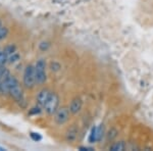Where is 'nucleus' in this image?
I'll return each instance as SVG.
<instances>
[{
    "label": "nucleus",
    "instance_id": "obj_1",
    "mask_svg": "<svg viewBox=\"0 0 153 151\" xmlns=\"http://www.w3.org/2000/svg\"><path fill=\"white\" fill-rule=\"evenodd\" d=\"M5 80L7 82V84H8L9 93H10V95L16 99L18 102H23L24 94H23V90H22L18 80H16L13 76H10V75L7 76L5 78Z\"/></svg>",
    "mask_w": 153,
    "mask_h": 151
},
{
    "label": "nucleus",
    "instance_id": "obj_2",
    "mask_svg": "<svg viewBox=\"0 0 153 151\" xmlns=\"http://www.w3.org/2000/svg\"><path fill=\"white\" fill-rule=\"evenodd\" d=\"M37 83L36 81V71L35 66L30 64L26 68L24 73V85L27 88H33L34 85Z\"/></svg>",
    "mask_w": 153,
    "mask_h": 151
},
{
    "label": "nucleus",
    "instance_id": "obj_3",
    "mask_svg": "<svg viewBox=\"0 0 153 151\" xmlns=\"http://www.w3.org/2000/svg\"><path fill=\"white\" fill-rule=\"evenodd\" d=\"M36 81L38 84H44L46 82V61L43 58L39 59L35 65Z\"/></svg>",
    "mask_w": 153,
    "mask_h": 151
},
{
    "label": "nucleus",
    "instance_id": "obj_4",
    "mask_svg": "<svg viewBox=\"0 0 153 151\" xmlns=\"http://www.w3.org/2000/svg\"><path fill=\"white\" fill-rule=\"evenodd\" d=\"M58 104H59V98L57 94L52 93L50 98H49V100L47 101V103H46V105L44 106V108H45L46 112L48 115H53L58 109Z\"/></svg>",
    "mask_w": 153,
    "mask_h": 151
},
{
    "label": "nucleus",
    "instance_id": "obj_5",
    "mask_svg": "<svg viewBox=\"0 0 153 151\" xmlns=\"http://www.w3.org/2000/svg\"><path fill=\"white\" fill-rule=\"evenodd\" d=\"M70 109H68L66 107H61L58 108L55 111V115H54V121L57 125H63L68 121L70 118Z\"/></svg>",
    "mask_w": 153,
    "mask_h": 151
},
{
    "label": "nucleus",
    "instance_id": "obj_6",
    "mask_svg": "<svg viewBox=\"0 0 153 151\" xmlns=\"http://www.w3.org/2000/svg\"><path fill=\"white\" fill-rule=\"evenodd\" d=\"M51 94L52 93H51L48 89H43V90H41L40 92H39L38 96H37V103H38V105L40 106V107H44V106L46 105L47 101L49 100V98H50Z\"/></svg>",
    "mask_w": 153,
    "mask_h": 151
},
{
    "label": "nucleus",
    "instance_id": "obj_7",
    "mask_svg": "<svg viewBox=\"0 0 153 151\" xmlns=\"http://www.w3.org/2000/svg\"><path fill=\"white\" fill-rule=\"evenodd\" d=\"M82 106H83V102L80 98H75L73 101H71V105H70V111L73 115H76L79 113L82 109Z\"/></svg>",
    "mask_w": 153,
    "mask_h": 151
},
{
    "label": "nucleus",
    "instance_id": "obj_8",
    "mask_svg": "<svg viewBox=\"0 0 153 151\" xmlns=\"http://www.w3.org/2000/svg\"><path fill=\"white\" fill-rule=\"evenodd\" d=\"M125 149H126V144L124 141L113 143L109 147V150H111V151H124Z\"/></svg>",
    "mask_w": 153,
    "mask_h": 151
},
{
    "label": "nucleus",
    "instance_id": "obj_9",
    "mask_svg": "<svg viewBox=\"0 0 153 151\" xmlns=\"http://www.w3.org/2000/svg\"><path fill=\"white\" fill-rule=\"evenodd\" d=\"M76 134H78L76 128V127L71 128L70 130L68 131V134H66V139H68V141H70V142H73L76 138Z\"/></svg>",
    "mask_w": 153,
    "mask_h": 151
},
{
    "label": "nucleus",
    "instance_id": "obj_10",
    "mask_svg": "<svg viewBox=\"0 0 153 151\" xmlns=\"http://www.w3.org/2000/svg\"><path fill=\"white\" fill-rule=\"evenodd\" d=\"M97 141V128L94 127L92 128L90 133V136H89V142L90 143H94Z\"/></svg>",
    "mask_w": 153,
    "mask_h": 151
},
{
    "label": "nucleus",
    "instance_id": "obj_11",
    "mask_svg": "<svg viewBox=\"0 0 153 151\" xmlns=\"http://www.w3.org/2000/svg\"><path fill=\"white\" fill-rule=\"evenodd\" d=\"M117 131L115 129H111L107 134V139L109 141H112L114 138H117Z\"/></svg>",
    "mask_w": 153,
    "mask_h": 151
},
{
    "label": "nucleus",
    "instance_id": "obj_12",
    "mask_svg": "<svg viewBox=\"0 0 153 151\" xmlns=\"http://www.w3.org/2000/svg\"><path fill=\"white\" fill-rule=\"evenodd\" d=\"M103 134H104V127H103V125H100L97 128V141H100L102 139Z\"/></svg>",
    "mask_w": 153,
    "mask_h": 151
},
{
    "label": "nucleus",
    "instance_id": "obj_13",
    "mask_svg": "<svg viewBox=\"0 0 153 151\" xmlns=\"http://www.w3.org/2000/svg\"><path fill=\"white\" fill-rule=\"evenodd\" d=\"M8 60V57H7V54L5 52H0V66L3 65L6 61Z\"/></svg>",
    "mask_w": 153,
    "mask_h": 151
},
{
    "label": "nucleus",
    "instance_id": "obj_14",
    "mask_svg": "<svg viewBox=\"0 0 153 151\" xmlns=\"http://www.w3.org/2000/svg\"><path fill=\"white\" fill-rule=\"evenodd\" d=\"M19 59V55L18 53H12L10 56H9V58H8V60H9V62L10 63H13V62H16V61H18Z\"/></svg>",
    "mask_w": 153,
    "mask_h": 151
},
{
    "label": "nucleus",
    "instance_id": "obj_15",
    "mask_svg": "<svg viewBox=\"0 0 153 151\" xmlns=\"http://www.w3.org/2000/svg\"><path fill=\"white\" fill-rule=\"evenodd\" d=\"M30 136H31V138L33 139L35 142H38V141H40L42 139V136L40 135V134L38 133H34V132H31V134H30Z\"/></svg>",
    "mask_w": 153,
    "mask_h": 151
},
{
    "label": "nucleus",
    "instance_id": "obj_16",
    "mask_svg": "<svg viewBox=\"0 0 153 151\" xmlns=\"http://www.w3.org/2000/svg\"><path fill=\"white\" fill-rule=\"evenodd\" d=\"M9 75L8 71L4 68H0V79H4Z\"/></svg>",
    "mask_w": 153,
    "mask_h": 151
},
{
    "label": "nucleus",
    "instance_id": "obj_17",
    "mask_svg": "<svg viewBox=\"0 0 153 151\" xmlns=\"http://www.w3.org/2000/svg\"><path fill=\"white\" fill-rule=\"evenodd\" d=\"M7 33H8L7 29L5 28V27H2V28L0 29V40H2L3 38H5Z\"/></svg>",
    "mask_w": 153,
    "mask_h": 151
},
{
    "label": "nucleus",
    "instance_id": "obj_18",
    "mask_svg": "<svg viewBox=\"0 0 153 151\" xmlns=\"http://www.w3.org/2000/svg\"><path fill=\"white\" fill-rule=\"evenodd\" d=\"M4 52H5L7 55L8 54H12V53H14L16 52V47L14 46H12V45H10V46H8V47H6V49L4 50Z\"/></svg>",
    "mask_w": 153,
    "mask_h": 151
},
{
    "label": "nucleus",
    "instance_id": "obj_19",
    "mask_svg": "<svg viewBox=\"0 0 153 151\" xmlns=\"http://www.w3.org/2000/svg\"><path fill=\"white\" fill-rule=\"evenodd\" d=\"M40 111H41L40 106H38V107H34L30 110V115H38V113H40Z\"/></svg>",
    "mask_w": 153,
    "mask_h": 151
},
{
    "label": "nucleus",
    "instance_id": "obj_20",
    "mask_svg": "<svg viewBox=\"0 0 153 151\" xmlns=\"http://www.w3.org/2000/svg\"><path fill=\"white\" fill-rule=\"evenodd\" d=\"M48 48H49V44L47 43V42H42V43L40 44L41 50H47Z\"/></svg>",
    "mask_w": 153,
    "mask_h": 151
},
{
    "label": "nucleus",
    "instance_id": "obj_21",
    "mask_svg": "<svg viewBox=\"0 0 153 151\" xmlns=\"http://www.w3.org/2000/svg\"><path fill=\"white\" fill-rule=\"evenodd\" d=\"M80 150L89 151V150H93V148H90V147H80Z\"/></svg>",
    "mask_w": 153,
    "mask_h": 151
},
{
    "label": "nucleus",
    "instance_id": "obj_22",
    "mask_svg": "<svg viewBox=\"0 0 153 151\" xmlns=\"http://www.w3.org/2000/svg\"><path fill=\"white\" fill-rule=\"evenodd\" d=\"M3 150H5V149H4L3 147H1V146H0V151H3Z\"/></svg>",
    "mask_w": 153,
    "mask_h": 151
},
{
    "label": "nucleus",
    "instance_id": "obj_23",
    "mask_svg": "<svg viewBox=\"0 0 153 151\" xmlns=\"http://www.w3.org/2000/svg\"><path fill=\"white\" fill-rule=\"evenodd\" d=\"M0 92H1V82H0Z\"/></svg>",
    "mask_w": 153,
    "mask_h": 151
},
{
    "label": "nucleus",
    "instance_id": "obj_24",
    "mask_svg": "<svg viewBox=\"0 0 153 151\" xmlns=\"http://www.w3.org/2000/svg\"><path fill=\"white\" fill-rule=\"evenodd\" d=\"M2 28V26H1V23H0V29H1Z\"/></svg>",
    "mask_w": 153,
    "mask_h": 151
}]
</instances>
